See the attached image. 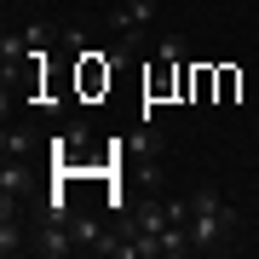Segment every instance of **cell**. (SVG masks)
<instances>
[{
  "instance_id": "obj_2",
  "label": "cell",
  "mask_w": 259,
  "mask_h": 259,
  "mask_svg": "<svg viewBox=\"0 0 259 259\" xmlns=\"http://www.w3.org/2000/svg\"><path fill=\"white\" fill-rule=\"evenodd\" d=\"M150 18H156V0H110L104 29H115V35H150Z\"/></svg>"
},
{
  "instance_id": "obj_5",
  "label": "cell",
  "mask_w": 259,
  "mask_h": 259,
  "mask_svg": "<svg viewBox=\"0 0 259 259\" xmlns=\"http://www.w3.org/2000/svg\"><path fill=\"white\" fill-rule=\"evenodd\" d=\"M23 248H35V242H23V231H18V219H12V213H6V219H0V253H23Z\"/></svg>"
},
{
  "instance_id": "obj_4",
  "label": "cell",
  "mask_w": 259,
  "mask_h": 259,
  "mask_svg": "<svg viewBox=\"0 0 259 259\" xmlns=\"http://www.w3.org/2000/svg\"><path fill=\"white\" fill-rule=\"evenodd\" d=\"M75 225V248H87V253H104V242H110V236H104V225L93 219V213H81V219H69Z\"/></svg>"
},
{
  "instance_id": "obj_6",
  "label": "cell",
  "mask_w": 259,
  "mask_h": 259,
  "mask_svg": "<svg viewBox=\"0 0 259 259\" xmlns=\"http://www.w3.org/2000/svg\"><path fill=\"white\" fill-rule=\"evenodd\" d=\"M81 87H87V93H98V87H110V64L98 69V52L87 58V69H81Z\"/></svg>"
},
{
  "instance_id": "obj_1",
  "label": "cell",
  "mask_w": 259,
  "mask_h": 259,
  "mask_svg": "<svg viewBox=\"0 0 259 259\" xmlns=\"http://www.w3.org/2000/svg\"><path fill=\"white\" fill-rule=\"evenodd\" d=\"M231 231H236V207L225 202L213 185L196 190V202H190V242H196V248H219Z\"/></svg>"
},
{
  "instance_id": "obj_3",
  "label": "cell",
  "mask_w": 259,
  "mask_h": 259,
  "mask_svg": "<svg viewBox=\"0 0 259 259\" xmlns=\"http://www.w3.org/2000/svg\"><path fill=\"white\" fill-rule=\"evenodd\" d=\"M35 253H40V259H64V253H75V225H69V219H52L47 231L35 236Z\"/></svg>"
}]
</instances>
